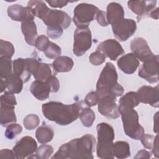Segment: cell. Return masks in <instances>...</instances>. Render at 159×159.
Returning <instances> with one entry per match:
<instances>
[{
    "label": "cell",
    "mask_w": 159,
    "mask_h": 159,
    "mask_svg": "<svg viewBox=\"0 0 159 159\" xmlns=\"http://www.w3.org/2000/svg\"><path fill=\"white\" fill-rule=\"evenodd\" d=\"M96 139L91 134H86L63 144L52 157V159L86 158L93 159Z\"/></svg>",
    "instance_id": "obj_1"
},
{
    "label": "cell",
    "mask_w": 159,
    "mask_h": 159,
    "mask_svg": "<svg viewBox=\"0 0 159 159\" xmlns=\"http://www.w3.org/2000/svg\"><path fill=\"white\" fill-rule=\"evenodd\" d=\"M83 102L80 101L71 104H64L60 102L51 101L42 105V113L49 120L60 125H68L76 120L80 116Z\"/></svg>",
    "instance_id": "obj_2"
},
{
    "label": "cell",
    "mask_w": 159,
    "mask_h": 159,
    "mask_svg": "<svg viewBox=\"0 0 159 159\" xmlns=\"http://www.w3.org/2000/svg\"><path fill=\"white\" fill-rule=\"evenodd\" d=\"M27 7L34 16L42 20L47 27L67 29L71 24V17L64 11L49 9L43 1H29Z\"/></svg>",
    "instance_id": "obj_3"
},
{
    "label": "cell",
    "mask_w": 159,
    "mask_h": 159,
    "mask_svg": "<svg viewBox=\"0 0 159 159\" xmlns=\"http://www.w3.org/2000/svg\"><path fill=\"white\" fill-rule=\"evenodd\" d=\"M117 73L114 65L111 62L106 63L96 84V92L99 98L107 95L117 98L123 94L124 88L117 83Z\"/></svg>",
    "instance_id": "obj_4"
},
{
    "label": "cell",
    "mask_w": 159,
    "mask_h": 159,
    "mask_svg": "<svg viewBox=\"0 0 159 159\" xmlns=\"http://www.w3.org/2000/svg\"><path fill=\"white\" fill-rule=\"evenodd\" d=\"M98 143L96 153L99 158H114L113 140L115 137L114 129L109 124L101 122L96 127Z\"/></svg>",
    "instance_id": "obj_5"
},
{
    "label": "cell",
    "mask_w": 159,
    "mask_h": 159,
    "mask_svg": "<svg viewBox=\"0 0 159 159\" xmlns=\"http://www.w3.org/2000/svg\"><path fill=\"white\" fill-rule=\"evenodd\" d=\"M119 111L125 134L132 139L140 140L144 134V129L139 123L137 112L134 109Z\"/></svg>",
    "instance_id": "obj_6"
},
{
    "label": "cell",
    "mask_w": 159,
    "mask_h": 159,
    "mask_svg": "<svg viewBox=\"0 0 159 159\" xmlns=\"http://www.w3.org/2000/svg\"><path fill=\"white\" fill-rule=\"evenodd\" d=\"M99 9L94 5L81 3L74 9L73 20L77 27H88L90 22L96 19Z\"/></svg>",
    "instance_id": "obj_7"
},
{
    "label": "cell",
    "mask_w": 159,
    "mask_h": 159,
    "mask_svg": "<svg viewBox=\"0 0 159 159\" xmlns=\"http://www.w3.org/2000/svg\"><path fill=\"white\" fill-rule=\"evenodd\" d=\"M92 45V35L88 27H77L74 33L73 51L77 57L84 55Z\"/></svg>",
    "instance_id": "obj_8"
},
{
    "label": "cell",
    "mask_w": 159,
    "mask_h": 159,
    "mask_svg": "<svg viewBox=\"0 0 159 159\" xmlns=\"http://www.w3.org/2000/svg\"><path fill=\"white\" fill-rule=\"evenodd\" d=\"M158 55H153L151 58L144 61L139 71V76L150 83L158 81Z\"/></svg>",
    "instance_id": "obj_9"
},
{
    "label": "cell",
    "mask_w": 159,
    "mask_h": 159,
    "mask_svg": "<svg viewBox=\"0 0 159 159\" xmlns=\"http://www.w3.org/2000/svg\"><path fill=\"white\" fill-rule=\"evenodd\" d=\"M37 144L35 140L30 136H25L19 140L13 147L16 158H30L37 150Z\"/></svg>",
    "instance_id": "obj_10"
},
{
    "label": "cell",
    "mask_w": 159,
    "mask_h": 159,
    "mask_svg": "<svg viewBox=\"0 0 159 159\" xmlns=\"http://www.w3.org/2000/svg\"><path fill=\"white\" fill-rule=\"evenodd\" d=\"M112 29L116 38L124 42L135 32L137 24L135 21L132 19H123L119 22L112 25Z\"/></svg>",
    "instance_id": "obj_11"
},
{
    "label": "cell",
    "mask_w": 159,
    "mask_h": 159,
    "mask_svg": "<svg viewBox=\"0 0 159 159\" xmlns=\"http://www.w3.org/2000/svg\"><path fill=\"white\" fill-rule=\"evenodd\" d=\"M98 111L103 116L117 119L120 116L119 106L116 104V97L107 95L99 98L98 103Z\"/></svg>",
    "instance_id": "obj_12"
},
{
    "label": "cell",
    "mask_w": 159,
    "mask_h": 159,
    "mask_svg": "<svg viewBox=\"0 0 159 159\" xmlns=\"http://www.w3.org/2000/svg\"><path fill=\"white\" fill-rule=\"evenodd\" d=\"M140 102L148 104L154 107L159 106V88L158 85L155 87L142 86L136 92Z\"/></svg>",
    "instance_id": "obj_13"
},
{
    "label": "cell",
    "mask_w": 159,
    "mask_h": 159,
    "mask_svg": "<svg viewBox=\"0 0 159 159\" xmlns=\"http://www.w3.org/2000/svg\"><path fill=\"white\" fill-rule=\"evenodd\" d=\"M102 52L106 57L111 60H116L117 58L124 53V50L118 41L114 39H107L101 42L97 50Z\"/></svg>",
    "instance_id": "obj_14"
},
{
    "label": "cell",
    "mask_w": 159,
    "mask_h": 159,
    "mask_svg": "<svg viewBox=\"0 0 159 159\" xmlns=\"http://www.w3.org/2000/svg\"><path fill=\"white\" fill-rule=\"evenodd\" d=\"M130 50L132 53L142 62L154 55L152 52L147 41L142 37H137L132 40Z\"/></svg>",
    "instance_id": "obj_15"
},
{
    "label": "cell",
    "mask_w": 159,
    "mask_h": 159,
    "mask_svg": "<svg viewBox=\"0 0 159 159\" xmlns=\"http://www.w3.org/2000/svg\"><path fill=\"white\" fill-rule=\"evenodd\" d=\"M156 1H129L127 2L128 7L137 15V18L139 21L145 16L149 15L150 12L155 9Z\"/></svg>",
    "instance_id": "obj_16"
},
{
    "label": "cell",
    "mask_w": 159,
    "mask_h": 159,
    "mask_svg": "<svg viewBox=\"0 0 159 159\" xmlns=\"http://www.w3.org/2000/svg\"><path fill=\"white\" fill-rule=\"evenodd\" d=\"M9 17L15 21L24 22L27 20H34V16L27 7L19 4H13L7 8Z\"/></svg>",
    "instance_id": "obj_17"
},
{
    "label": "cell",
    "mask_w": 159,
    "mask_h": 159,
    "mask_svg": "<svg viewBox=\"0 0 159 159\" xmlns=\"http://www.w3.org/2000/svg\"><path fill=\"white\" fill-rule=\"evenodd\" d=\"M117 63L121 71L129 75L134 73L140 64L139 59L132 53H129L122 56Z\"/></svg>",
    "instance_id": "obj_18"
},
{
    "label": "cell",
    "mask_w": 159,
    "mask_h": 159,
    "mask_svg": "<svg viewBox=\"0 0 159 159\" xmlns=\"http://www.w3.org/2000/svg\"><path fill=\"white\" fill-rule=\"evenodd\" d=\"M32 95L40 101H44L48 98L50 93L52 92L51 87L47 81H34L30 87Z\"/></svg>",
    "instance_id": "obj_19"
},
{
    "label": "cell",
    "mask_w": 159,
    "mask_h": 159,
    "mask_svg": "<svg viewBox=\"0 0 159 159\" xmlns=\"http://www.w3.org/2000/svg\"><path fill=\"white\" fill-rule=\"evenodd\" d=\"M106 17L108 24L114 25L124 19V10L117 2H111L107 6Z\"/></svg>",
    "instance_id": "obj_20"
},
{
    "label": "cell",
    "mask_w": 159,
    "mask_h": 159,
    "mask_svg": "<svg viewBox=\"0 0 159 159\" xmlns=\"http://www.w3.org/2000/svg\"><path fill=\"white\" fill-rule=\"evenodd\" d=\"M21 30L25 42L30 45L35 46V42L37 38V31L34 20H27L22 22L21 23Z\"/></svg>",
    "instance_id": "obj_21"
},
{
    "label": "cell",
    "mask_w": 159,
    "mask_h": 159,
    "mask_svg": "<svg viewBox=\"0 0 159 159\" xmlns=\"http://www.w3.org/2000/svg\"><path fill=\"white\" fill-rule=\"evenodd\" d=\"M74 62L71 58L66 56H60L53 61L52 66L55 72L63 73L71 71Z\"/></svg>",
    "instance_id": "obj_22"
},
{
    "label": "cell",
    "mask_w": 159,
    "mask_h": 159,
    "mask_svg": "<svg viewBox=\"0 0 159 159\" xmlns=\"http://www.w3.org/2000/svg\"><path fill=\"white\" fill-rule=\"evenodd\" d=\"M140 102L136 92H129L119 99V110L134 109L137 106Z\"/></svg>",
    "instance_id": "obj_23"
},
{
    "label": "cell",
    "mask_w": 159,
    "mask_h": 159,
    "mask_svg": "<svg viewBox=\"0 0 159 159\" xmlns=\"http://www.w3.org/2000/svg\"><path fill=\"white\" fill-rule=\"evenodd\" d=\"M13 73L23 80L24 83H26L31 77V73L27 69L25 61L24 58H17L12 61Z\"/></svg>",
    "instance_id": "obj_24"
},
{
    "label": "cell",
    "mask_w": 159,
    "mask_h": 159,
    "mask_svg": "<svg viewBox=\"0 0 159 159\" xmlns=\"http://www.w3.org/2000/svg\"><path fill=\"white\" fill-rule=\"evenodd\" d=\"M14 107L15 106L1 105L0 124L2 126L5 127L8 124L16 122Z\"/></svg>",
    "instance_id": "obj_25"
},
{
    "label": "cell",
    "mask_w": 159,
    "mask_h": 159,
    "mask_svg": "<svg viewBox=\"0 0 159 159\" xmlns=\"http://www.w3.org/2000/svg\"><path fill=\"white\" fill-rule=\"evenodd\" d=\"M113 155L119 159H124L130 155L129 144L125 141H117L113 144Z\"/></svg>",
    "instance_id": "obj_26"
},
{
    "label": "cell",
    "mask_w": 159,
    "mask_h": 159,
    "mask_svg": "<svg viewBox=\"0 0 159 159\" xmlns=\"http://www.w3.org/2000/svg\"><path fill=\"white\" fill-rule=\"evenodd\" d=\"M54 135L52 128L48 125H42L39 127L35 132L37 141L40 143H46L50 142Z\"/></svg>",
    "instance_id": "obj_27"
},
{
    "label": "cell",
    "mask_w": 159,
    "mask_h": 159,
    "mask_svg": "<svg viewBox=\"0 0 159 159\" xmlns=\"http://www.w3.org/2000/svg\"><path fill=\"white\" fill-rule=\"evenodd\" d=\"M24 81L20 77L12 73L7 79V89L12 94H18L21 92Z\"/></svg>",
    "instance_id": "obj_28"
},
{
    "label": "cell",
    "mask_w": 159,
    "mask_h": 159,
    "mask_svg": "<svg viewBox=\"0 0 159 159\" xmlns=\"http://www.w3.org/2000/svg\"><path fill=\"white\" fill-rule=\"evenodd\" d=\"M50 66L47 63L39 62L33 76L36 80L40 81H47L52 76Z\"/></svg>",
    "instance_id": "obj_29"
},
{
    "label": "cell",
    "mask_w": 159,
    "mask_h": 159,
    "mask_svg": "<svg viewBox=\"0 0 159 159\" xmlns=\"http://www.w3.org/2000/svg\"><path fill=\"white\" fill-rule=\"evenodd\" d=\"M79 117L84 126L90 127L95 120V114L89 107H83L80 111Z\"/></svg>",
    "instance_id": "obj_30"
},
{
    "label": "cell",
    "mask_w": 159,
    "mask_h": 159,
    "mask_svg": "<svg viewBox=\"0 0 159 159\" xmlns=\"http://www.w3.org/2000/svg\"><path fill=\"white\" fill-rule=\"evenodd\" d=\"M11 58L0 57V79L7 80L12 73Z\"/></svg>",
    "instance_id": "obj_31"
},
{
    "label": "cell",
    "mask_w": 159,
    "mask_h": 159,
    "mask_svg": "<svg viewBox=\"0 0 159 159\" xmlns=\"http://www.w3.org/2000/svg\"><path fill=\"white\" fill-rule=\"evenodd\" d=\"M53 153V148L51 145L43 144L40 145L36 150L33 158L38 159H47Z\"/></svg>",
    "instance_id": "obj_32"
},
{
    "label": "cell",
    "mask_w": 159,
    "mask_h": 159,
    "mask_svg": "<svg viewBox=\"0 0 159 159\" xmlns=\"http://www.w3.org/2000/svg\"><path fill=\"white\" fill-rule=\"evenodd\" d=\"M14 53V48L12 43L1 39L0 40V57L11 58Z\"/></svg>",
    "instance_id": "obj_33"
},
{
    "label": "cell",
    "mask_w": 159,
    "mask_h": 159,
    "mask_svg": "<svg viewBox=\"0 0 159 159\" xmlns=\"http://www.w3.org/2000/svg\"><path fill=\"white\" fill-rule=\"evenodd\" d=\"M61 50V48L56 43L50 42L47 49L43 52L45 55L50 59H56L60 57Z\"/></svg>",
    "instance_id": "obj_34"
},
{
    "label": "cell",
    "mask_w": 159,
    "mask_h": 159,
    "mask_svg": "<svg viewBox=\"0 0 159 159\" xmlns=\"http://www.w3.org/2000/svg\"><path fill=\"white\" fill-rule=\"evenodd\" d=\"M40 119L36 114H30L25 117L23 120L24 127L27 130H33L39 124Z\"/></svg>",
    "instance_id": "obj_35"
},
{
    "label": "cell",
    "mask_w": 159,
    "mask_h": 159,
    "mask_svg": "<svg viewBox=\"0 0 159 159\" xmlns=\"http://www.w3.org/2000/svg\"><path fill=\"white\" fill-rule=\"evenodd\" d=\"M22 128L21 125L18 124L12 123L9 124L5 131V136L9 140H12L18 134L21 133Z\"/></svg>",
    "instance_id": "obj_36"
},
{
    "label": "cell",
    "mask_w": 159,
    "mask_h": 159,
    "mask_svg": "<svg viewBox=\"0 0 159 159\" xmlns=\"http://www.w3.org/2000/svg\"><path fill=\"white\" fill-rule=\"evenodd\" d=\"M1 105H7L15 106L17 104V101L16 100V97L14 94L10 92L5 91L3 94L0 97Z\"/></svg>",
    "instance_id": "obj_37"
},
{
    "label": "cell",
    "mask_w": 159,
    "mask_h": 159,
    "mask_svg": "<svg viewBox=\"0 0 159 159\" xmlns=\"http://www.w3.org/2000/svg\"><path fill=\"white\" fill-rule=\"evenodd\" d=\"M90 63L95 66H98L103 63L106 60V56L101 52L96 50L91 53L89 57Z\"/></svg>",
    "instance_id": "obj_38"
},
{
    "label": "cell",
    "mask_w": 159,
    "mask_h": 159,
    "mask_svg": "<svg viewBox=\"0 0 159 159\" xmlns=\"http://www.w3.org/2000/svg\"><path fill=\"white\" fill-rule=\"evenodd\" d=\"M50 41L44 35H41L36 39L35 42V47L40 51L44 52L50 44Z\"/></svg>",
    "instance_id": "obj_39"
},
{
    "label": "cell",
    "mask_w": 159,
    "mask_h": 159,
    "mask_svg": "<svg viewBox=\"0 0 159 159\" xmlns=\"http://www.w3.org/2000/svg\"><path fill=\"white\" fill-rule=\"evenodd\" d=\"M99 96L96 92L89 93L84 98V103L88 107H92L96 105L99 100Z\"/></svg>",
    "instance_id": "obj_40"
},
{
    "label": "cell",
    "mask_w": 159,
    "mask_h": 159,
    "mask_svg": "<svg viewBox=\"0 0 159 159\" xmlns=\"http://www.w3.org/2000/svg\"><path fill=\"white\" fill-rule=\"evenodd\" d=\"M155 137L150 134H143L142 138L140 139L143 146L147 149H152L153 144Z\"/></svg>",
    "instance_id": "obj_41"
},
{
    "label": "cell",
    "mask_w": 159,
    "mask_h": 159,
    "mask_svg": "<svg viewBox=\"0 0 159 159\" xmlns=\"http://www.w3.org/2000/svg\"><path fill=\"white\" fill-rule=\"evenodd\" d=\"M63 29L58 27H47V34L48 37L55 39L60 37L63 34Z\"/></svg>",
    "instance_id": "obj_42"
},
{
    "label": "cell",
    "mask_w": 159,
    "mask_h": 159,
    "mask_svg": "<svg viewBox=\"0 0 159 159\" xmlns=\"http://www.w3.org/2000/svg\"><path fill=\"white\" fill-rule=\"evenodd\" d=\"M51 87V91L52 93H56L59 90L60 83L58 78L53 75H52L47 80Z\"/></svg>",
    "instance_id": "obj_43"
},
{
    "label": "cell",
    "mask_w": 159,
    "mask_h": 159,
    "mask_svg": "<svg viewBox=\"0 0 159 159\" xmlns=\"http://www.w3.org/2000/svg\"><path fill=\"white\" fill-rule=\"evenodd\" d=\"M96 20H97L98 23L101 25V26H107L108 25V22L107 20V17H106V12L99 10L98 12L96 14Z\"/></svg>",
    "instance_id": "obj_44"
},
{
    "label": "cell",
    "mask_w": 159,
    "mask_h": 159,
    "mask_svg": "<svg viewBox=\"0 0 159 159\" xmlns=\"http://www.w3.org/2000/svg\"><path fill=\"white\" fill-rule=\"evenodd\" d=\"M51 7H63L65 6L68 2L66 1H59V0H55V1H46Z\"/></svg>",
    "instance_id": "obj_45"
},
{
    "label": "cell",
    "mask_w": 159,
    "mask_h": 159,
    "mask_svg": "<svg viewBox=\"0 0 159 159\" xmlns=\"http://www.w3.org/2000/svg\"><path fill=\"white\" fill-rule=\"evenodd\" d=\"M0 157L1 158H15L16 156L13 150L9 149H2L0 152Z\"/></svg>",
    "instance_id": "obj_46"
},
{
    "label": "cell",
    "mask_w": 159,
    "mask_h": 159,
    "mask_svg": "<svg viewBox=\"0 0 159 159\" xmlns=\"http://www.w3.org/2000/svg\"><path fill=\"white\" fill-rule=\"evenodd\" d=\"M151 157L152 155L149 152L145 150H141L137 152L134 158H150Z\"/></svg>",
    "instance_id": "obj_47"
},
{
    "label": "cell",
    "mask_w": 159,
    "mask_h": 159,
    "mask_svg": "<svg viewBox=\"0 0 159 159\" xmlns=\"http://www.w3.org/2000/svg\"><path fill=\"white\" fill-rule=\"evenodd\" d=\"M152 153L157 157L158 158V135H157L155 137L153 147L152 148Z\"/></svg>",
    "instance_id": "obj_48"
},
{
    "label": "cell",
    "mask_w": 159,
    "mask_h": 159,
    "mask_svg": "<svg viewBox=\"0 0 159 159\" xmlns=\"http://www.w3.org/2000/svg\"><path fill=\"white\" fill-rule=\"evenodd\" d=\"M149 16L153 19H158V7H156V9H154L153 11H152L148 15V17Z\"/></svg>",
    "instance_id": "obj_49"
},
{
    "label": "cell",
    "mask_w": 159,
    "mask_h": 159,
    "mask_svg": "<svg viewBox=\"0 0 159 159\" xmlns=\"http://www.w3.org/2000/svg\"><path fill=\"white\" fill-rule=\"evenodd\" d=\"M158 112H157L156 114H155V116H154V117H153V122H154V125H153V131L155 132V133H158Z\"/></svg>",
    "instance_id": "obj_50"
}]
</instances>
